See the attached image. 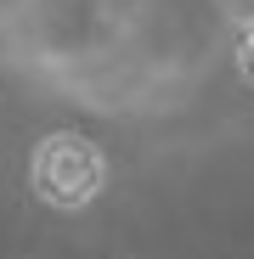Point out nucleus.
Masks as SVG:
<instances>
[{
	"instance_id": "nucleus-1",
	"label": "nucleus",
	"mask_w": 254,
	"mask_h": 259,
	"mask_svg": "<svg viewBox=\"0 0 254 259\" xmlns=\"http://www.w3.org/2000/svg\"><path fill=\"white\" fill-rule=\"evenodd\" d=\"M28 181L40 192V203L51 208H91L107 186V158L91 136L79 130H57L34 147V163H28Z\"/></svg>"
},
{
	"instance_id": "nucleus-2",
	"label": "nucleus",
	"mask_w": 254,
	"mask_h": 259,
	"mask_svg": "<svg viewBox=\"0 0 254 259\" xmlns=\"http://www.w3.org/2000/svg\"><path fill=\"white\" fill-rule=\"evenodd\" d=\"M237 68H243V79L254 84V23L243 28V46H237Z\"/></svg>"
}]
</instances>
